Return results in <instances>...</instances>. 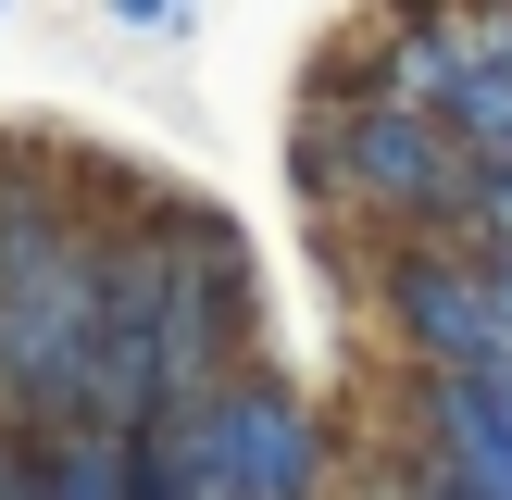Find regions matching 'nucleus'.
I'll list each match as a JSON object with an SVG mask.
<instances>
[{"label":"nucleus","mask_w":512,"mask_h":500,"mask_svg":"<svg viewBox=\"0 0 512 500\" xmlns=\"http://www.w3.org/2000/svg\"><path fill=\"white\" fill-rule=\"evenodd\" d=\"M175 450L200 500H325V425L275 375H225L200 413H175Z\"/></svg>","instance_id":"obj_1"},{"label":"nucleus","mask_w":512,"mask_h":500,"mask_svg":"<svg viewBox=\"0 0 512 500\" xmlns=\"http://www.w3.org/2000/svg\"><path fill=\"white\" fill-rule=\"evenodd\" d=\"M338 163H350V200H363V213H388L400 238L450 225V213H463V175H475L463 150H450L425 113H400V100H363V113H350Z\"/></svg>","instance_id":"obj_2"},{"label":"nucleus","mask_w":512,"mask_h":500,"mask_svg":"<svg viewBox=\"0 0 512 500\" xmlns=\"http://www.w3.org/2000/svg\"><path fill=\"white\" fill-rule=\"evenodd\" d=\"M388 300H400V338L425 350L438 375H463V363H500V338H488V275L463 263V250H400L388 263Z\"/></svg>","instance_id":"obj_3"},{"label":"nucleus","mask_w":512,"mask_h":500,"mask_svg":"<svg viewBox=\"0 0 512 500\" xmlns=\"http://www.w3.org/2000/svg\"><path fill=\"white\" fill-rule=\"evenodd\" d=\"M413 500H438V488H425V475H413Z\"/></svg>","instance_id":"obj_4"}]
</instances>
